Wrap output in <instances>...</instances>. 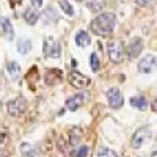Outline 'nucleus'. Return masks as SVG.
Returning <instances> with one entry per match:
<instances>
[{
  "label": "nucleus",
  "mask_w": 157,
  "mask_h": 157,
  "mask_svg": "<svg viewBox=\"0 0 157 157\" xmlns=\"http://www.w3.org/2000/svg\"><path fill=\"white\" fill-rule=\"evenodd\" d=\"M88 6H90V10H91V11H94V13H99V11L102 10L104 3L101 2V0H91Z\"/></svg>",
  "instance_id": "obj_22"
},
{
  "label": "nucleus",
  "mask_w": 157,
  "mask_h": 157,
  "mask_svg": "<svg viewBox=\"0 0 157 157\" xmlns=\"http://www.w3.org/2000/svg\"><path fill=\"white\" fill-rule=\"evenodd\" d=\"M10 143V134L6 127H0V151H3Z\"/></svg>",
  "instance_id": "obj_14"
},
{
  "label": "nucleus",
  "mask_w": 157,
  "mask_h": 157,
  "mask_svg": "<svg viewBox=\"0 0 157 157\" xmlns=\"http://www.w3.org/2000/svg\"><path fill=\"white\" fill-rule=\"evenodd\" d=\"M90 154V148L88 146H80L77 151L72 152V157H86Z\"/></svg>",
  "instance_id": "obj_21"
},
{
  "label": "nucleus",
  "mask_w": 157,
  "mask_h": 157,
  "mask_svg": "<svg viewBox=\"0 0 157 157\" xmlns=\"http://www.w3.org/2000/svg\"><path fill=\"white\" fill-rule=\"evenodd\" d=\"M32 5L35 8H41L43 6V0H32Z\"/></svg>",
  "instance_id": "obj_24"
},
{
  "label": "nucleus",
  "mask_w": 157,
  "mask_h": 157,
  "mask_svg": "<svg viewBox=\"0 0 157 157\" xmlns=\"http://www.w3.org/2000/svg\"><path fill=\"white\" fill-rule=\"evenodd\" d=\"M130 104L138 109V110H146L148 109V101L145 96H134V98H130Z\"/></svg>",
  "instance_id": "obj_11"
},
{
  "label": "nucleus",
  "mask_w": 157,
  "mask_h": 157,
  "mask_svg": "<svg viewBox=\"0 0 157 157\" xmlns=\"http://www.w3.org/2000/svg\"><path fill=\"white\" fill-rule=\"evenodd\" d=\"M143 49V43H141V39L140 38H134L132 41L129 43L127 46V52H129V58H135L140 52Z\"/></svg>",
  "instance_id": "obj_10"
},
{
  "label": "nucleus",
  "mask_w": 157,
  "mask_h": 157,
  "mask_svg": "<svg viewBox=\"0 0 157 157\" xmlns=\"http://www.w3.org/2000/svg\"><path fill=\"white\" fill-rule=\"evenodd\" d=\"M24 17H25V21H27L30 25H33V24H36V21H38V11L33 10V8H27V10H25Z\"/></svg>",
  "instance_id": "obj_16"
},
{
  "label": "nucleus",
  "mask_w": 157,
  "mask_h": 157,
  "mask_svg": "<svg viewBox=\"0 0 157 157\" xmlns=\"http://www.w3.org/2000/svg\"><path fill=\"white\" fill-rule=\"evenodd\" d=\"M68 82H69L74 88H77V90H83V88H86V86L90 85V78L85 77V75L80 74V72H77V71H72V72H69V75H68Z\"/></svg>",
  "instance_id": "obj_5"
},
{
  "label": "nucleus",
  "mask_w": 157,
  "mask_h": 157,
  "mask_svg": "<svg viewBox=\"0 0 157 157\" xmlns=\"http://www.w3.org/2000/svg\"><path fill=\"white\" fill-rule=\"evenodd\" d=\"M107 99H109V105L112 109H120L124 102V98L118 88H112L107 91Z\"/></svg>",
  "instance_id": "obj_7"
},
{
  "label": "nucleus",
  "mask_w": 157,
  "mask_h": 157,
  "mask_svg": "<svg viewBox=\"0 0 157 157\" xmlns=\"http://www.w3.org/2000/svg\"><path fill=\"white\" fill-rule=\"evenodd\" d=\"M21 151H22V154L25 155V157H36V148L35 146H32V145H29V143H24V145L21 146Z\"/></svg>",
  "instance_id": "obj_17"
},
{
  "label": "nucleus",
  "mask_w": 157,
  "mask_h": 157,
  "mask_svg": "<svg viewBox=\"0 0 157 157\" xmlns=\"http://www.w3.org/2000/svg\"><path fill=\"white\" fill-rule=\"evenodd\" d=\"M8 74L11 75V78H14V80H19V77H21V66H19L16 61L8 63Z\"/></svg>",
  "instance_id": "obj_13"
},
{
  "label": "nucleus",
  "mask_w": 157,
  "mask_h": 157,
  "mask_svg": "<svg viewBox=\"0 0 157 157\" xmlns=\"http://www.w3.org/2000/svg\"><path fill=\"white\" fill-rule=\"evenodd\" d=\"M77 2H83V0H77Z\"/></svg>",
  "instance_id": "obj_28"
},
{
  "label": "nucleus",
  "mask_w": 157,
  "mask_h": 157,
  "mask_svg": "<svg viewBox=\"0 0 157 157\" xmlns=\"http://www.w3.org/2000/svg\"><path fill=\"white\" fill-rule=\"evenodd\" d=\"M86 98H88V94L86 93H77L75 96H72V98H69L68 101H66V107H68V110H77L78 107H82L83 104H85V101H86Z\"/></svg>",
  "instance_id": "obj_8"
},
{
  "label": "nucleus",
  "mask_w": 157,
  "mask_h": 157,
  "mask_svg": "<svg viewBox=\"0 0 157 157\" xmlns=\"http://www.w3.org/2000/svg\"><path fill=\"white\" fill-rule=\"evenodd\" d=\"M98 157H118V154L109 148H99L98 151Z\"/></svg>",
  "instance_id": "obj_20"
},
{
  "label": "nucleus",
  "mask_w": 157,
  "mask_h": 157,
  "mask_svg": "<svg viewBox=\"0 0 157 157\" xmlns=\"http://www.w3.org/2000/svg\"><path fill=\"white\" fill-rule=\"evenodd\" d=\"M99 66H101V63H99L98 54H91V69H93L94 72H98L99 71Z\"/></svg>",
  "instance_id": "obj_23"
},
{
  "label": "nucleus",
  "mask_w": 157,
  "mask_h": 157,
  "mask_svg": "<svg viewBox=\"0 0 157 157\" xmlns=\"http://www.w3.org/2000/svg\"><path fill=\"white\" fill-rule=\"evenodd\" d=\"M116 24V17L112 13H104V14L98 16L91 22V32L99 35V36H107L113 32Z\"/></svg>",
  "instance_id": "obj_1"
},
{
  "label": "nucleus",
  "mask_w": 157,
  "mask_h": 157,
  "mask_svg": "<svg viewBox=\"0 0 157 157\" xmlns=\"http://www.w3.org/2000/svg\"><path fill=\"white\" fill-rule=\"evenodd\" d=\"M2 29H3V33L6 35V38L8 39H13V25H11V22L8 21V19H2Z\"/></svg>",
  "instance_id": "obj_18"
},
{
  "label": "nucleus",
  "mask_w": 157,
  "mask_h": 157,
  "mask_svg": "<svg viewBox=\"0 0 157 157\" xmlns=\"http://www.w3.org/2000/svg\"><path fill=\"white\" fill-rule=\"evenodd\" d=\"M155 66V55H146L143 60H140L138 63V71L140 72H145V74H149Z\"/></svg>",
  "instance_id": "obj_9"
},
{
  "label": "nucleus",
  "mask_w": 157,
  "mask_h": 157,
  "mask_svg": "<svg viewBox=\"0 0 157 157\" xmlns=\"http://www.w3.org/2000/svg\"><path fill=\"white\" fill-rule=\"evenodd\" d=\"M107 52H109V58L113 63H121L124 60V47L120 41H110L107 46Z\"/></svg>",
  "instance_id": "obj_2"
},
{
  "label": "nucleus",
  "mask_w": 157,
  "mask_h": 157,
  "mask_svg": "<svg viewBox=\"0 0 157 157\" xmlns=\"http://www.w3.org/2000/svg\"><path fill=\"white\" fill-rule=\"evenodd\" d=\"M90 43H91V39H90V35L86 32H78L75 35V44L77 46L86 47V46H90Z\"/></svg>",
  "instance_id": "obj_12"
},
{
  "label": "nucleus",
  "mask_w": 157,
  "mask_h": 157,
  "mask_svg": "<svg viewBox=\"0 0 157 157\" xmlns=\"http://www.w3.org/2000/svg\"><path fill=\"white\" fill-rule=\"evenodd\" d=\"M152 2V0H137V3L140 5V6H146V5H149Z\"/></svg>",
  "instance_id": "obj_25"
},
{
  "label": "nucleus",
  "mask_w": 157,
  "mask_h": 157,
  "mask_svg": "<svg viewBox=\"0 0 157 157\" xmlns=\"http://www.w3.org/2000/svg\"><path fill=\"white\" fill-rule=\"evenodd\" d=\"M13 3H21V0H11Z\"/></svg>",
  "instance_id": "obj_26"
},
{
  "label": "nucleus",
  "mask_w": 157,
  "mask_h": 157,
  "mask_svg": "<svg viewBox=\"0 0 157 157\" xmlns=\"http://www.w3.org/2000/svg\"><path fill=\"white\" fill-rule=\"evenodd\" d=\"M151 138H152V134H151V130H149L148 127L138 129L137 132H135V135L132 137V148H135V149L141 148V146L145 145V143H148Z\"/></svg>",
  "instance_id": "obj_3"
},
{
  "label": "nucleus",
  "mask_w": 157,
  "mask_h": 157,
  "mask_svg": "<svg viewBox=\"0 0 157 157\" xmlns=\"http://www.w3.org/2000/svg\"><path fill=\"white\" fill-rule=\"evenodd\" d=\"M58 3H60V8H61L64 13H66L68 16H72V14H74V10H72V6L69 5L68 0H60Z\"/></svg>",
  "instance_id": "obj_19"
},
{
  "label": "nucleus",
  "mask_w": 157,
  "mask_h": 157,
  "mask_svg": "<svg viewBox=\"0 0 157 157\" xmlns=\"http://www.w3.org/2000/svg\"><path fill=\"white\" fill-rule=\"evenodd\" d=\"M17 50H19V54H22V55L29 54V52L32 50V43L29 41V39H19L17 41Z\"/></svg>",
  "instance_id": "obj_15"
},
{
  "label": "nucleus",
  "mask_w": 157,
  "mask_h": 157,
  "mask_svg": "<svg viewBox=\"0 0 157 157\" xmlns=\"http://www.w3.org/2000/svg\"><path fill=\"white\" fill-rule=\"evenodd\" d=\"M25 107H27V101L22 96H17L8 102V113L11 116H21L25 112Z\"/></svg>",
  "instance_id": "obj_4"
},
{
  "label": "nucleus",
  "mask_w": 157,
  "mask_h": 157,
  "mask_svg": "<svg viewBox=\"0 0 157 157\" xmlns=\"http://www.w3.org/2000/svg\"><path fill=\"white\" fill-rule=\"evenodd\" d=\"M44 55L46 57H60V44L55 41L54 38H46L44 39Z\"/></svg>",
  "instance_id": "obj_6"
},
{
  "label": "nucleus",
  "mask_w": 157,
  "mask_h": 157,
  "mask_svg": "<svg viewBox=\"0 0 157 157\" xmlns=\"http://www.w3.org/2000/svg\"><path fill=\"white\" fill-rule=\"evenodd\" d=\"M0 157H6V155H5V154H0Z\"/></svg>",
  "instance_id": "obj_27"
}]
</instances>
